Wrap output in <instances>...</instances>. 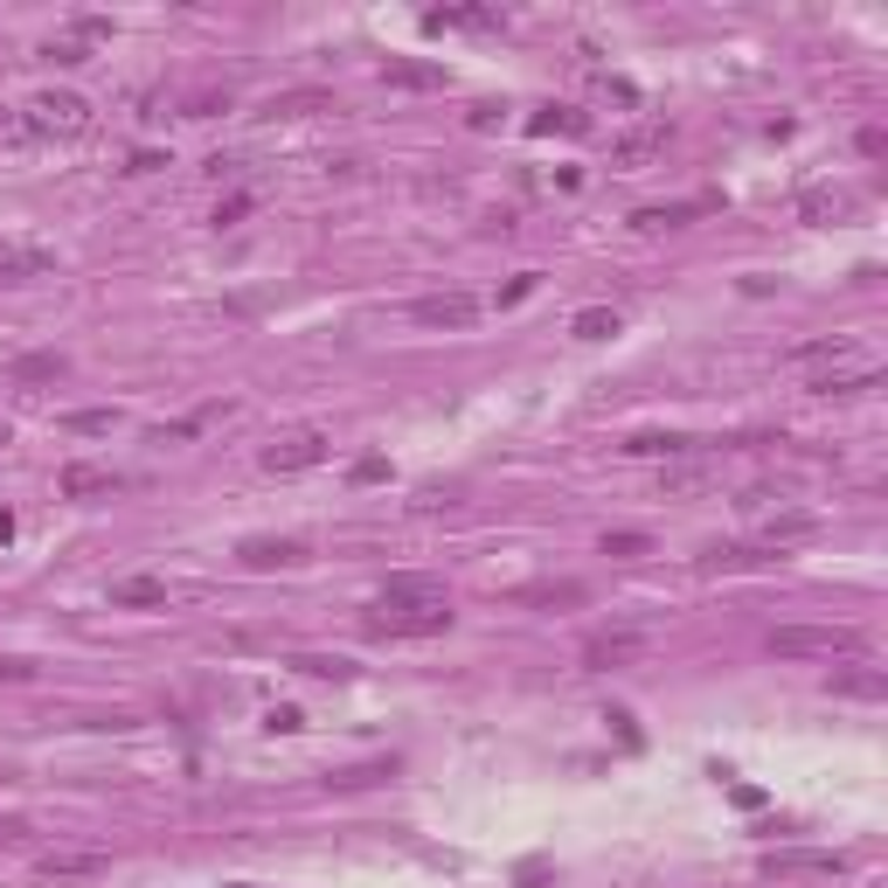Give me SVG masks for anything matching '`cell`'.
I'll list each match as a JSON object with an SVG mask.
<instances>
[{"mask_svg":"<svg viewBox=\"0 0 888 888\" xmlns=\"http://www.w3.org/2000/svg\"><path fill=\"white\" fill-rule=\"evenodd\" d=\"M771 562V548H756V541H743V548H709L701 556V569H764Z\"/></svg>","mask_w":888,"mask_h":888,"instance_id":"23","label":"cell"},{"mask_svg":"<svg viewBox=\"0 0 888 888\" xmlns=\"http://www.w3.org/2000/svg\"><path fill=\"white\" fill-rule=\"evenodd\" d=\"M798 216L805 223H840V216H854V195L847 188H805L798 195Z\"/></svg>","mask_w":888,"mask_h":888,"instance_id":"16","label":"cell"},{"mask_svg":"<svg viewBox=\"0 0 888 888\" xmlns=\"http://www.w3.org/2000/svg\"><path fill=\"white\" fill-rule=\"evenodd\" d=\"M0 278H8V285L49 278V250H14V244H0Z\"/></svg>","mask_w":888,"mask_h":888,"instance_id":"20","label":"cell"},{"mask_svg":"<svg viewBox=\"0 0 888 888\" xmlns=\"http://www.w3.org/2000/svg\"><path fill=\"white\" fill-rule=\"evenodd\" d=\"M0 840H21V819H0Z\"/></svg>","mask_w":888,"mask_h":888,"instance_id":"38","label":"cell"},{"mask_svg":"<svg viewBox=\"0 0 888 888\" xmlns=\"http://www.w3.org/2000/svg\"><path fill=\"white\" fill-rule=\"evenodd\" d=\"M348 479H354V486H375V479H389V458H375V452H369V458H354V473H348Z\"/></svg>","mask_w":888,"mask_h":888,"instance_id":"34","label":"cell"},{"mask_svg":"<svg viewBox=\"0 0 888 888\" xmlns=\"http://www.w3.org/2000/svg\"><path fill=\"white\" fill-rule=\"evenodd\" d=\"M84 125H91V104L70 91H42L29 104V133H84Z\"/></svg>","mask_w":888,"mask_h":888,"instance_id":"5","label":"cell"},{"mask_svg":"<svg viewBox=\"0 0 888 888\" xmlns=\"http://www.w3.org/2000/svg\"><path fill=\"white\" fill-rule=\"evenodd\" d=\"M528 133H590V118L584 112H569V104H548V112L528 118Z\"/></svg>","mask_w":888,"mask_h":888,"instance_id":"27","label":"cell"},{"mask_svg":"<svg viewBox=\"0 0 888 888\" xmlns=\"http://www.w3.org/2000/svg\"><path fill=\"white\" fill-rule=\"evenodd\" d=\"M375 639H437V632H452V605H437V611H396V605H375L369 618Z\"/></svg>","mask_w":888,"mask_h":888,"instance_id":"3","label":"cell"},{"mask_svg":"<svg viewBox=\"0 0 888 888\" xmlns=\"http://www.w3.org/2000/svg\"><path fill=\"white\" fill-rule=\"evenodd\" d=\"M237 216H250V195H229V202L216 208V223H237Z\"/></svg>","mask_w":888,"mask_h":888,"instance_id":"36","label":"cell"},{"mask_svg":"<svg viewBox=\"0 0 888 888\" xmlns=\"http://www.w3.org/2000/svg\"><path fill=\"white\" fill-rule=\"evenodd\" d=\"M632 660H646V632H597V639L584 646V667H597V673L632 667Z\"/></svg>","mask_w":888,"mask_h":888,"instance_id":"9","label":"cell"},{"mask_svg":"<svg viewBox=\"0 0 888 888\" xmlns=\"http://www.w3.org/2000/svg\"><path fill=\"white\" fill-rule=\"evenodd\" d=\"M805 535H819L813 514H771V520H764V541H756V548H785V541H805Z\"/></svg>","mask_w":888,"mask_h":888,"instance_id":"21","label":"cell"},{"mask_svg":"<svg viewBox=\"0 0 888 888\" xmlns=\"http://www.w3.org/2000/svg\"><path fill=\"white\" fill-rule=\"evenodd\" d=\"M410 320H416V327H452V333H458V327L479 320V299H473V292H424V299L410 306Z\"/></svg>","mask_w":888,"mask_h":888,"instance_id":"6","label":"cell"},{"mask_svg":"<svg viewBox=\"0 0 888 888\" xmlns=\"http://www.w3.org/2000/svg\"><path fill=\"white\" fill-rule=\"evenodd\" d=\"M618 452H624V458H688V452H701V437H681V431H639V437H624Z\"/></svg>","mask_w":888,"mask_h":888,"instance_id":"11","label":"cell"},{"mask_svg":"<svg viewBox=\"0 0 888 888\" xmlns=\"http://www.w3.org/2000/svg\"><path fill=\"white\" fill-rule=\"evenodd\" d=\"M709 479H715V465H709V458H688V465H667L660 486H667V493H701Z\"/></svg>","mask_w":888,"mask_h":888,"instance_id":"26","label":"cell"},{"mask_svg":"<svg viewBox=\"0 0 888 888\" xmlns=\"http://www.w3.org/2000/svg\"><path fill=\"white\" fill-rule=\"evenodd\" d=\"M382 76H389L396 91H444V70H437V63H410V56H389Z\"/></svg>","mask_w":888,"mask_h":888,"instance_id":"17","label":"cell"},{"mask_svg":"<svg viewBox=\"0 0 888 888\" xmlns=\"http://www.w3.org/2000/svg\"><path fill=\"white\" fill-rule=\"evenodd\" d=\"M701 208H709V202H660V208H639V229H681V223H694L701 216Z\"/></svg>","mask_w":888,"mask_h":888,"instance_id":"22","label":"cell"},{"mask_svg":"<svg viewBox=\"0 0 888 888\" xmlns=\"http://www.w3.org/2000/svg\"><path fill=\"white\" fill-rule=\"evenodd\" d=\"M611 153H618V167H639L652 153H667V125H639V133H624Z\"/></svg>","mask_w":888,"mask_h":888,"instance_id":"18","label":"cell"},{"mask_svg":"<svg viewBox=\"0 0 888 888\" xmlns=\"http://www.w3.org/2000/svg\"><path fill=\"white\" fill-rule=\"evenodd\" d=\"M854 341H847V333H833V341H805V348H792L785 361H792V369H813V375H826V369H854Z\"/></svg>","mask_w":888,"mask_h":888,"instance_id":"10","label":"cell"},{"mask_svg":"<svg viewBox=\"0 0 888 888\" xmlns=\"http://www.w3.org/2000/svg\"><path fill=\"white\" fill-rule=\"evenodd\" d=\"M63 431L70 437H104V431H118V410H70Z\"/></svg>","mask_w":888,"mask_h":888,"instance_id":"28","label":"cell"},{"mask_svg":"<svg viewBox=\"0 0 888 888\" xmlns=\"http://www.w3.org/2000/svg\"><path fill=\"white\" fill-rule=\"evenodd\" d=\"M292 667L320 673V681H348V673H354V660H327V652H292Z\"/></svg>","mask_w":888,"mask_h":888,"instance_id":"29","label":"cell"},{"mask_svg":"<svg viewBox=\"0 0 888 888\" xmlns=\"http://www.w3.org/2000/svg\"><path fill=\"white\" fill-rule=\"evenodd\" d=\"M327 431L320 424H299V431H285V437H271L265 444V473H306V465H320L327 458Z\"/></svg>","mask_w":888,"mask_h":888,"instance_id":"4","label":"cell"},{"mask_svg":"<svg viewBox=\"0 0 888 888\" xmlns=\"http://www.w3.org/2000/svg\"><path fill=\"white\" fill-rule=\"evenodd\" d=\"M771 652L777 660H860L868 639H860L854 624H777Z\"/></svg>","mask_w":888,"mask_h":888,"instance_id":"1","label":"cell"},{"mask_svg":"<svg viewBox=\"0 0 888 888\" xmlns=\"http://www.w3.org/2000/svg\"><path fill=\"white\" fill-rule=\"evenodd\" d=\"M0 444H8V416H0Z\"/></svg>","mask_w":888,"mask_h":888,"instance_id":"39","label":"cell"},{"mask_svg":"<svg viewBox=\"0 0 888 888\" xmlns=\"http://www.w3.org/2000/svg\"><path fill=\"white\" fill-rule=\"evenodd\" d=\"M104 868H112L104 847H56L35 860V875H49V881H76V875H104Z\"/></svg>","mask_w":888,"mask_h":888,"instance_id":"8","label":"cell"},{"mask_svg":"<svg viewBox=\"0 0 888 888\" xmlns=\"http://www.w3.org/2000/svg\"><path fill=\"white\" fill-rule=\"evenodd\" d=\"M237 556H244L250 569H292V562H306V541H292V535H285V541H271V535H250V541L237 548Z\"/></svg>","mask_w":888,"mask_h":888,"instance_id":"12","label":"cell"},{"mask_svg":"<svg viewBox=\"0 0 888 888\" xmlns=\"http://www.w3.org/2000/svg\"><path fill=\"white\" fill-rule=\"evenodd\" d=\"M375 605H396V611H437V605H452V597H444V584H437V577H416V569H403V577H389V584H382Z\"/></svg>","mask_w":888,"mask_h":888,"instance_id":"7","label":"cell"},{"mask_svg":"<svg viewBox=\"0 0 888 888\" xmlns=\"http://www.w3.org/2000/svg\"><path fill=\"white\" fill-rule=\"evenodd\" d=\"M833 694H847V701H888V673L868 667V660H854V667L833 673Z\"/></svg>","mask_w":888,"mask_h":888,"instance_id":"13","label":"cell"},{"mask_svg":"<svg viewBox=\"0 0 888 888\" xmlns=\"http://www.w3.org/2000/svg\"><path fill=\"white\" fill-rule=\"evenodd\" d=\"M375 777H389V764H361V771H341V777H327L333 792H354V785H375Z\"/></svg>","mask_w":888,"mask_h":888,"instance_id":"33","label":"cell"},{"mask_svg":"<svg viewBox=\"0 0 888 888\" xmlns=\"http://www.w3.org/2000/svg\"><path fill=\"white\" fill-rule=\"evenodd\" d=\"M605 556H624V562H632V556H652V535H639V528H611V535H605Z\"/></svg>","mask_w":888,"mask_h":888,"instance_id":"30","label":"cell"},{"mask_svg":"<svg viewBox=\"0 0 888 888\" xmlns=\"http://www.w3.org/2000/svg\"><path fill=\"white\" fill-rule=\"evenodd\" d=\"M520 605H584V584H535L520 590Z\"/></svg>","mask_w":888,"mask_h":888,"instance_id":"31","label":"cell"},{"mask_svg":"<svg viewBox=\"0 0 888 888\" xmlns=\"http://www.w3.org/2000/svg\"><path fill=\"white\" fill-rule=\"evenodd\" d=\"M112 605H167V584L161 577H118L112 584Z\"/></svg>","mask_w":888,"mask_h":888,"instance_id":"24","label":"cell"},{"mask_svg":"<svg viewBox=\"0 0 888 888\" xmlns=\"http://www.w3.org/2000/svg\"><path fill=\"white\" fill-rule=\"evenodd\" d=\"M70 361L56 348H35V354H14V382H63Z\"/></svg>","mask_w":888,"mask_h":888,"instance_id":"19","label":"cell"},{"mask_svg":"<svg viewBox=\"0 0 888 888\" xmlns=\"http://www.w3.org/2000/svg\"><path fill=\"white\" fill-rule=\"evenodd\" d=\"M29 673H35L29 660H0V681H29Z\"/></svg>","mask_w":888,"mask_h":888,"instance_id":"37","label":"cell"},{"mask_svg":"<svg viewBox=\"0 0 888 888\" xmlns=\"http://www.w3.org/2000/svg\"><path fill=\"white\" fill-rule=\"evenodd\" d=\"M500 21H507L500 8H431V14H424V29H431V35H444V29H500Z\"/></svg>","mask_w":888,"mask_h":888,"instance_id":"15","label":"cell"},{"mask_svg":"<svg viewBox=\"0 0 888 888\" xmlns=\"http://www.w3.org/2000/svg\"><path fill=\"white\" fill-rule=\"evenodd\" d=\"M535 285H541V271H520V278L507 285V292H500V306H514V299H528V292H535Z\"/></svg>","mask_w":888,"mask_h":888,"instance_id":"35","label":"cell"},{"mask_svg":"<svg viewBox=\"0 0 888 888\" xmlns=\"http://www.w3.org/2000/svg\"><path fill=\"white\" fill-rule=\"evenodd\" d=\"M569 333H577V341H611V333H618V312H611V306H584L577 320H569Z\"/></svg>","mask_w":888,"mask_h":888,"instance_id":"25","label":"cell"},{"mask_svg":"<svg viewBox=\"0 0 888 888\" xmlns=\"http://www.w3.org/2000/svg\"><path fill=\"white\" fill-rule=\"evenodd\" d=\"M854 868L847 854H833V847H771L764 860H756V875H771V881H792V875H819V881H840Z\"/></svg>","mask_w":888,"mask_h":888,"instance_id":"2","label":"cell"},{"mask_svg":"<svg viewBox=\"0 0 888 888\" xmlns=\"http://www.w3.org/2000/svg\"><path fill=\"white\" fill-rule=\"evenodd\" d=\"M299 112H333V97H312V91H299V97H271V118H299Z\"/></svg>","mask_w":888,"mask_h":888,"instance_id":"32","label":"cell"},{"mask_svg":"<svg viewBox=\"0 0 888 888\" xmlns=\"http://www.w3.org/2000/svg\"><path fill=\"white\" fill-rule=\"evenodd\" d=\"M125 479L112 465H63V500H91V493H118Z\"/></svg>","mask_w":888,"mask_h":888,"instance_id":"14","label":"cell"},{"mask_svg":"<svg viewBox=\"0 0 888 888\" xmlns=\"http://www.w3.org/2000/svg\"><path fill=\"white\" fill-rule=\"evenodd\" d=\"M229 888H250V881H229Z\"/></svg>","mask_w":888,"mask_h":888,"instance_id":"40","label":"cell"}]
</instances>
